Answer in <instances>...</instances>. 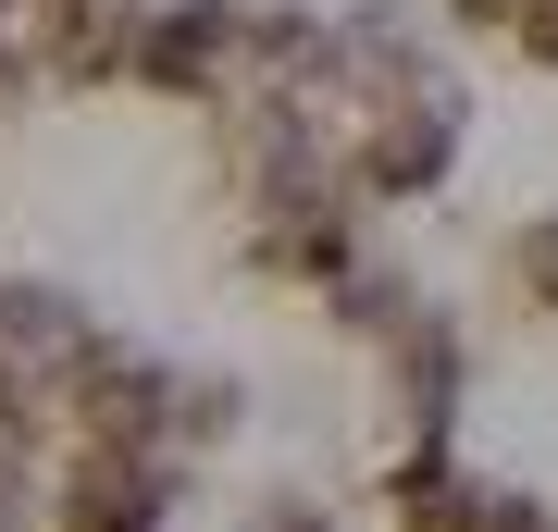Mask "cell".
<instances>
[{"label":"cell","instance_id":"obj_6","mask_svg":"<svg viewBox=\"0 0 558 532\" xmlns=\"http://www.w3.org/2000/svg\"><path fill=\"white\" fill-rule=\"evenodd\" d=\"M248 532H336V520H323V508H299V495H274V508H260Z\"/></svg>","mask_w":558,"mask_h":532},{"label":"cell","instance_id":"obj_1","mask_svg":"<svg viewBox=\"0 0 558 532\" xmlns=\"http://www.w3.org/2000/svg\"><path fill=\"white\" fill-rule=\"evenodd\" d=\"M447 149H459V99L447 87H398V112H373V137H360V174L385 198H422L447 174Z\"/></svg>","mask_w":558,"mask_h":532},{"label":"cell","instance_id":"obj_8","mask_svg":"<svg viewBox=\"0 0 558 532\" xmlns=\"http://www.w3.org/2000/svg\"><path fill=\"white\" fill-rule=\"evenodd\" d=\"M0 434H13V372H0Z\"/></svg>","mask_w":558,"mask_h":532},{"label":"cell","instance_id":"obj_7","mask_svg":"<svg viewBox=\"0 0 558 532\" xmlns=\"http://www.w3.org/2000/svg\"><path fill=\"white\" fill-rule=\"evenodd\" d=\"M484 532H558V520L534 508V495H497V520H484Z\"/></svg>","mask_w":558,"mask_h":532},{"label":"cell","instance_id":"obj_3","mask_svg":"<svg viewBox=\"0 0 558 532\" xmlns=\"http://www.w3.org/2000/svg\"><path fill=\"white\" fill-rule=\"evenodd\" d=\"M484 520H497V495H472V483H459V458L422 446L410 471H398V532H484Z\"/></svg>","mask_w":558,"mask_h":532},{"label":"cell","instance_id":"obj_2","mask_svg":"<svg viewBox=\"0 0 558 532\" xmlns=\"http://www.w3.org/2000/svg\"><path fill=\"white\" fill-rule=\"evenodd\" d=\"M149 520H161V471H137V458H87L62 483V532H149Z\"/></svg>","mask_w":558,"mask_h":532},{"label":"cell","instance_id":"obj_4","mask_svg":"<svg viewBox=\"0 0 558 532\" xmlns=\"http://www.w3.org/2000/svg\"><path fill=\"white\" fill-rule=\"evenodd\" d=\"M0 347H75V310L50 285H0Z\"/></svg>","mask_w":558,"mask_h":532},{"label":"cell","instance_id":"obj_5","mask_svg":"<svg viewBox=\"0 0 558 532\" xmlns=\"http://www.w3.org/2000/svg\"><path fill=\"white\" fill-rule=\"evenodd\" d=\"M521 285H534V310H558V211L521 236Z\"/></svg>","mask_w":558,"mask_h":532}]
</instances>
